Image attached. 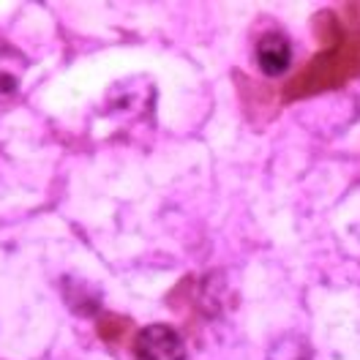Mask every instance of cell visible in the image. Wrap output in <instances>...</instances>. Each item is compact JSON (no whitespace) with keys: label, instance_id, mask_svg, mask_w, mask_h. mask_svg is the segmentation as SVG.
<instances>
[{"label":"cell","instance_id":"1","mask_svg":"<svg viewBox=\"0 0 360 360\" xmlns=\"http://www.w3.org/2000/svg\"><path fill=\"white\" fill-rule=\"evenodd\" d=\"M136 360H183V338L169 325H148L136 333Z\"/></svg>","mask_w":360,"mask_h":360},{"label":"cell","instance_id":"2","mask_svg":"<svg viewBox=\"0 0 360 360\" xmlns=\"http://www.w3.org/2000/svg\"><path fill=\"white\" fill-rule=\"evenodd\" d=\"M27 58L17 46L0 44V110L11 107L22 93Z\"/></svg>","mask_w":360,"mask_h":360},{"label":"cell","instance_id":"3","mask_svg":"<svg viewBox=\"0 0 360 360\" xmlns=\"http://www.w3.org/2000/svg\"><path fill=\"white\" fill-rule=\"evenodd\" d=\"M257 63L270 77L284 74L290 68V63H292V44H290V39L284 33H276V30L265 33L259 39V44H257Z\"/></svg>","mask_w":360,"mask_h":360},{"label":"cell","instance_id":"4","mask_svg":"<svg viewBox=\"0 0 360 360\" xmlns=\"http://www.w3.org/2000/svg\"><path fill=\"white\" fill-rule=\"evenodd\" d=\"M268 360H314V349L303 336L287 333L270 347Z\"/></svg>","mask_w":360,"mask_h":360},{"label":"cell","instance_id":"5","mask_svg":"<svg viewBox=\"0 0 360 360\" xmlns=\"http://www.w3.org/2000/svg\"><path fill=\"white\" fill-rule=\"evenodd\" d=\"M126 325H129V322H126V319H112V316H110V319H104V322H101V328H98V330H101V336L104 338H110V341H117V338L123 336V328H126Z\"/></svg>","mask_w":360,"mask_h":360}]
</instances>
